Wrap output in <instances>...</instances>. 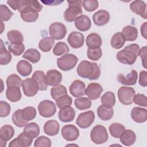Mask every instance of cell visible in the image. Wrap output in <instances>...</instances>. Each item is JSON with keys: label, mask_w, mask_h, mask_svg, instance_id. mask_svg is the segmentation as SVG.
Returning <instances> with one entry per match:
<instances>
[{"label": "cell", "mask_w": 147, "mask_h": 147, "mask_svg": "<svg viewBox=\"0 0 147 147\" xmlns=\"http://www.w3.org/2000/svg\"><path fill=\"white\" fill-rule=\"evenodd\" d=\"M76 72L80 77L89 80L98 79L100 75V69L98 65L87 60H83L79 63Z\"/></svg>", "instance_id": "6da1fadb"}, {"label": "cell", "mask_w": 147, "mask_h": 147, "mask_svg": "<svg viewBox=\"0 0 147 147\" xmlns=\"http://www.w3.org/2000/svg\"><path fill=\"white\" fill-rule=\"evenodd\" d=\"M140 46L137 44H131L126 46L124 49L117 54V59L121 63L127 65L133 64L139 56Z\"/></svg>", "instance_id": "7a4b0ae2"}, {"label": "cell", "mask_w": 147, "mask_h": 147, "mask_svg": "<svg viewBox=\"0 0 147 147\" xmlns=\"http://www.w3.org/2000/svg\"><path fill=\"white\" fill-rule=\"evenodd\" d=\"M7 3L13 10H17L20 13L29 8H32L39 13L42 10L43 7L38 1L34 0H9L7 1Z\"/></svg>", "instance_id": "3957f363"}, {"label": "cell", "mask_w": 147, "mask_h": 147, "mask_svg": "<svg viewBox=\"0 0 147 147\" xmlns=\"http://www.w3.org/2000/svg\"><path fill=\"white\" fill-rule=\"evenodd\" d=\"M68 7L64 13V18L68 22H72L82 15V1H67Z\"/></svg>", "instance_id": "277c9868"}, {"label": "cell", "mask_w": 147, "mask_h": 147, "mask_svg": "<svg viewBox=\"0 0 147 147\" xmlns=\"http://www.w3.org/2000/svg\"><path fill=\"white\" fill-rule=\"evenodd\" d=\"M78 59L74 54L67 53L57 59L58 68L64 71L73 69L76 65Z\"/></svg>", "instance_id": "5b68a950"}, {"label": "cell", "mask_w": 147, "mask_h": 147, "mask_svg": "<svg viewBox=\"0 0 147 147\" xmlns=\"http://www.w3.org/2000/svg\"><path fill=\"white\" fill-rule=\"evenodd\" d=\"M90 138L94 143L102 144L107 141L109 136L106 129L102 125H98L91 130Z\"/></svg>", "instance_id": "8992f818"}, {"label": "cell", "mask_w": 147, "mask_h": 147, "mask_svg": "<svg viewBox=\"0 0 147 147\" xmlns=\"http://www.w3.org/2000/svg\"><path fill=\"white\" fill-rule=\"evenodd\" d=\"M136 91L132 87L122 86L118 90V97L119 102L124 105H131L134 100Z\"/></svg>", "instance_id": "52a82bcc"}, {"label": "cell", "mask_w": 147, "mask_h": 147, "mask_svg": "<svg viewBox=\"0 0 147 147\" xmlns=\"http://www.w3.org/2000/svg\"><path fill=\"white\" fill-rule=\"evenodd\" d=\"M38 110L41 116L45 118H49L53 116L56 113V106L51 100H44L39 103Z\"/></svg>", "instance_id": "ba28073f"}, {"label": "cell", "mask_w": 147, "mask_h": 147, "mask_svg": "<svg viewBox=\"0 0 147 147\" xmlns=\"http://www.w3.org/2000/svg\"><path fill=\"white\" fill-rule=\"evenodd\" d=\"M49 33L53 39L56 40H61L64 38L67 33L65 26L59 22H53L49 27Z\"/></svg>", "instance_id": "9c48e42d"}, {"label": "cell", "mask_w": 147, "mask_h": 147, "mask_svg": "<svg viewBox=\"0 0 147 147\" xmlns=\"http://www.w3.org/2000/svg\"><path fill=\"white\" fill-rule=\"evenodd\" d=\"M21 86L24 94L28 97L34 96L39 90L37 82L32 78H29L24 80Z\"/></svg>", "instance_id": "30bf717a"}, {"label": "cell", "mask_w": 147, "mask_h": 147, "mask_svg": "<svg viewBox=\"0 0 147 147\" xmlns=\"http://www.w3.org/2000/svg\"><path fill=\"white\" fill-rule=\"evenodd\" d=\"M95 119V114L92 111H87L80 113L76 120V124L82 129H86L91 126Z\"/></svg>", "instance_id": "8fae6325"}, {"label": "cell", "mask_w": 147, "mask_h": 147, "mask_svg": "<svg viewBox=\"0 0 147 147\" xmlns=\"http://www.w3.org/2000/svg\"><path fill=\"white\" fill-rule=\"evenodd\" d=\"M33 138L25 132L20 133L9 144V147H28L33 142Z\"/></svg>", "instance_id": "7c38bea8"}, {"label": "cell", "mask_w": 147, "mask_h": 147, "mask_svg": "<svg viewBox=\"0 0 147 147\" xmlns=\"http://www.w3.org/2000/svg\"><path fill=\"white\" fill-rule=\"evenodd\" d=\"M61 136L68 141H73L79 137V130L74 125H67L64 126L61 130Z\"/></svg>", "instance_id": "4fadbf2b"}, {"label": "cell", "mask_w": 147, "mask_h": 147, "mask_svg": "<svg viewBox=\"0 0 147 147\" xmlns=\"http://www.w3.org/2000/svg\"><path fill=\"white\" fill-rule=\"evenodd\" d=\"M103 89L102 86L98 83H91L86 89V95L91 100H95L98 99L101 93L103 92Z\"/></svg>", "instance_id": "5bb4252c"}, {"label": "cell", "mask_w": 147, "mask_h": 147, "mask_svg": "<svg viewBox=\"0 0 147 147\" xmlns=\"http://www.w3.org/2000/svg\"><path fill=\"white\" fill-rule=\"evenodd\" d=\"M67 41L72 48L75 49L80 48L84 44V37L82 33L75 31L69 34Z\"/></svg>", "instance_id": "9a60e30c"}, {"label": "cell", "mask_w": 147, "mask_h": 147, "mask_svg": "<svg viewBox=\"0 0 147 147\" xmlns=\"http://www.w3.org/2000/svg\"><path fill=\"white\" fill-rule=\"evenodd\" d=\"M69 90L73 96L79 98L86 94V86L83 82L80 80H75L70 85Z\"/></svg>", "instance_id": "2e32d148"}, {"label": "cell", "mask_w": 147, "mask_h": 147, "mask_svg": "<svg viewBox=\"0 0 147 147\" xmlns=\"http://www.w3.org/2000/svg\"><path fill=\"white\" fill-rule=\"evenodd\" d=\"M14 129L11 125H5L1 127L0 130V145L1 147L6 145V142L14 136Z\"/></svg>", "instance_id": "e0dca14e"}, {"label": "cell", "mask_w": 147, "mask_h": 147, "mask_svg": "<svg viewBox=\"0 0 147 147\" xmlns=\"http://www.w3.org/2000/svg\"><path fill=\"white\" fill-rule=\"evenodd\" d=\"M138 74L136 70H131L127 75L119 74L117 75V80L121 84L126 86L134 85L137 83Z\"/></svg>", "instance_id": "ac0fdd59"}, {"label": "cell", "mask_w": 147, "mask_h": 147, "mask_svg": "<svg viewBox=\"0 0 147 147\" xmlns=\"http://www.w3.org/2000/svg\"><path fill=\"white\" fill-rule=\"evenodd\" d=\"M110 18V16L107 11L99 10L94 14L92 20L96 25L103 26L109 22Z\"/></svg>", "instance_id": "d6986e66"}, {"label": "cell", "mask_w": 147, "mask_h": 147, "mask_svg": "<svg viewBox=\"0 0 147 147\" xmlns=\"http://www.w3.org/2000/svg\"><path fill=\"white\" fill-rule=\"evenodd\" d=\"M130 116L132 119L137 123H144L147 119V110L146 109L135 107L132 109Z\"/></svg>", "instance_id": "ffe728a7"}, {"label": "cell", "mask_w": 147, "mask_h": 147, "mask_svg": "<svg viewBox=\"0 0 147 147\" xmlns=\"http://www.w3.org/2000/svg\"><path fill=\"white\" fill-rule=\"evenodd\" d=\"M130 9L133 13L140 15L144 19H146V4L144 1L140 0L133 1L130 5Z\"/></svg>", "instance_id": "44dd1931"}, {"label": "cell", "mask_w": 147, "mask_h": 147, "mask_svg": "<svg viewBox=\"0 0 147 147\" xmlns=\"http://www.w3.org/2000/svg\"><path fill=\"white\" fill-rule=\"evenodd\" d=\"M75 25L77 29L81 32L88 30L91 26L90 18L86 15H81L75 20Z\"/></svg>", "instance_id": "7402d4cb"}, {"label": "cell", "mask_w": 147, "mask_h": 147, "mask_svg": "<svg viewBox=\"0 0 147 147\" xmlns=\"http://www.w3.org/2000/svg\"><path fill=\"white\" fill-rule=\"evenodd\" d=\"M47 79L48 84L50 86L59 85L62 80L61 74L56 69H51L47 72Z\"/></svg>", "instance_id": "603a6c76"}, {"label": "cell", "mask_w": 147, "mask_h": 147, "mask_svg": "<svg viewBox=\"0 0 147 147\" xmlns=\"http://www.w3.org/2000/svg\"><path fill=\"white\" fill-rule=\"evenodd\" d=\"M32 78L37 82L39 87V90L44 91L47 90L48 84L47 83V76L43 71L40 70L36 71L33 73Z\"/></svg>", "instance_id": "cb8c5ba5"}, {"label": "cell", "mask_w": 147, "mask_h": 147, "mask_svg": "<svg viewBox=\"0 0 147 147\" xmlns=\"http://www.w3.org/2000/svg\"><path fill=\"white\" fill-rule=\"evenodd\" d=\"M59 119L63 122H69L72 121L75 117V111L72 107L62 109L58 113Z\"/></svg>", "instance_id": "d4e9b609"}, {"label": "cell", "mask_w": 147, "mask_h": 147, "mask_svg": "<svg viewBox=\"0 0 147 147\" xmlns=\"http://www.w3.org/2000/svg\"><path fill=\"white\" fill-rule=\"evenodd\" d=\"M59 123L55 120H49L44 125V133L50 136H54L59 133Z\"/></svg>", "instance_id": "484cf974"}, {"label": "cell", "mask_w": 147, "mask_h": 147, "mask_svg": "<svg viewBox=\"0 0 147 147\" xmlns=\"http://www.w3.org/2000/svg\"><path fill=\"white\" fill-rule=\"evenodd\" d=\"M7 99L11 102H18L21 99V92L20 87L16 86L9 87L6 91Z\"/></svg>", "instance_id": "4316f807"}, {"label": "cell", "mask_w": 147, "mask_h": 147, "mask_svg": "<svg viewBox=\"0 0 147 147\" xmlns=\"http://www.w3.org/2000/svg\"><path fill=\"white\" fill-rule=\"evenodd\" d=\"M121 142L125 146H131L136 140L135 133L131 130H125L119 137Z\"/></svg>", "instance_id": "83f0119b"}, {"label": "cell", "mask_w": 147, "mask_h": 147, "mask_svg": "<svg viewBox=\"0 0 147 147\" xmlns=\"http://www.w3.org/2000/svg\"><path fill=\"white\" fill-rule=\"evenodd\" d=\"M86 45L88 48H100L102 44L101 37L95 33H92L88 34L86 38Z\"/></svg>", "instance_id": "f1b7e54d"}, {"label": "cell", "mask_w": 147, "mask_h": 147, "mask_svg": "<svg viewBox=\"0 0 147 147\" xmlns=\"http://www.w3.org/2000/svg\"><path fill=\"white\" fill-rule=\"evenodd\" d=\"M17 71L22 76L29 75L32 71V65L28 61L21 60L19 61L16 66Z\"/></svg>", "instance_id": "f546056e"}, {"label": "cell", "mask_w": 147, "mask_h": 147, "mask_svg": "<svg viewBox=\"0 0 147 147\" xmlns=\"http://www.w3.org/2000/svg\"><path fill=\"white\" fill-rule=\"evenodd\" d=\"M121 33L123 35L125 40L128 41H135L138 37V31L137 28L130 25L125 26L122 29Z\"/></svg>", "instance_id": "4dcf8cb0"}, {"label": "cell", "mask_w": 147, "mask_h": 147, "mask_svg": "<svg viewBox=\"0 0 147 147\" xmlns=\"http://www.w3.org/2000/svg\"><path fill=\"white\" fill-rule=\"evenodd\" d=\"M38 13L34 9L30 8L26 9L20 13V16L23 21L26 22H33L38 18Z\"/></svg>", "instance_id": "1f68e13d"}, {"label": "cell", "mask_w": 147, "mask_h": 147, "mask_svg": "<svg viewBox=\"0 0 147 147\" xmlns=\"http://www.w3.org/2000/svg\"><path fill=\"white\" fill-rule=\"evenodd\" d=\"M97 114L99 118L103 121H109L114 114V110L112 107H106L103 105H100L97 109Z\"/></svg>", "instance_id": "d6a6232c"}, {"label": "cell", "mask_w": 147, "mask_h": 147, "mask_svg": "<svg viewBox=\"0 0 147 147\" xmlns=\"http://www.w3.org/2000/svg\"><path fill=\"white\" fill-rule=\"evenodd\" d=\"M7 37L11 44H21L24 41L22 33L18 30H11L7 33Z\"/></svg>", "instance_id": "836d02e7"}, {"label": "cell", "mask_w": 147, "mask_h": 147, "mask_svg": "<svg viewBox=\"0 0 147 147\" xmlns=\"http://www.w3.org/2000/svg\"><path fill=\"white\" fill-rule=\"evenodd\" d=\"M22 57L28 60L32 63H36L40 60L41 54L37 49L29 48L22 55Z\"/></svg>", "instance_id": "e575fe53"}, {"label": "cell", "mask_w": 147, "mask_h": 147, "mask_svg": "<svg viewBox=\"0 0 147 147\" xmlns=\"http://www.w3.org/2000/svg\"><path fill=\"white\" fill-rule=\"evenodd\" d=\"M11 60V55L9 51L5 48L2 40H1L0 44V64L2 65L9 64Z\"/></svg>", "instance_id": "d590c367"}, {"label": "cell", "mask_w": 147, "mask_h": 147, "mask_svg": "<svg viewBox=\"0 0 147 147\" xmlns=\"http://www.w3.org/2000/svg\"><path fill=\"white\" fill-rule=\"evenodd\" d=\"M100 101L106 107H113L115 103V95L111 91H107L102 96Z\"/></svg>", "instance_id": "8d00e7d4"}, {"label": "cell", "mask_w": 147, "mask_h": 147, "mask_svg": "<svg viewBox=\"0 0 147 147\" xmlns=\"http://www.w3.org/2000/svg\"><path fill=\"white\" fill-rule=\"evenodd\" d=\"M125 38L121 32L115 33L111 39V45L113 48L118 49L123 47L125 43Z\"/></svg>", "instance_id": "74e56055"}, {"label": "cell", "mask_w": 147, "mask_h": 147, "mask_svg": "<svg viewBox=\"0 0 147 147\" xmlns=\"http://www.w3.org/2000/svg\"><path fill=\"white\" fill-rule=\"evenodd\" d=\"M125 130V127L119 123H113L109 127V130L111 136L118 138Z\"/></svg>", "instance_id": "f35d334b"}, {"label": "cell", "mask_w": 147, "mask_h": 147, "mask_svg": "<svg viewBox=\"0 0 147 147\" xmlns=\"http://www.w3.org/2000/svg\"><path fill=\"white\" fill-rule=\"evenodd\" d=\"M55 41L51 37H46L42 38L38 43V47L44 52H48L54 45Z\"/></svg>", "instance_id": "ab89813d"}, {"label": "cell", "mask_w": 147, "mask_h": 147, "mask_svg": "<svg viewBox=\"0 0 147 147\" xmlns=\"http://www.w3.org/2000/svg\"><path fill=\"white\" fill-rule=\"evenodd\" d=\"M67 91L65 86L61 84H59L53 86L51 90V95L52 98L56 100L61 96L67 95Z\"/></svg>", "instance_id": "60d3db41"}, {"label": "cell", "mask_w": 147, "mask_h": 147, "mask_svg": "<svg viewBox=\"0 0 147 147\" xmlns=\"http://www.w3.org/2000/svg\"><path fill=\"white\" fill-rule=\"evenodd\" d=\"M11 118L13 123L19 127L25 126L28 123V121L24 119L22 117V109L17 110L13 114Z\"/></svg>", "instance_id": "b9f144b4"}, {"label": "cell", "mask_w": 147, "mask_h": 147, "mask_svg": "<svg viewBox=\"0 0 147 147\" xmlns=\"http://www.w3.org/2000/svg\"><path fill=\"white\" fill-rule=\"evenodd\" d=\"M40 127L35 122H30L28 123L24 127V132L29 134L33 138H36L40 134Z\"/></svg>", "instance_id": "7bdbcfd3"}, {"label": "cell", "mask_w": 147, "mask_h": 147, "mask_svg": "<svg viewBox=\"0 0 147 147\" xmlns=\"http://www.w3.org/2000/svg\"><path fill=\"white\" fill-rule=\"evenodd\" d=\"M75 106L80 110H84L90 108L91 101L88 98L79 97L74 100Z\"/></svg>", "instance_id": "ee69618b"}, {"label": "cell", "mask_w": 147, "mask_h": 147, "mask_svg": "<svg viewBox=\"0 0 147 147\" xmlns=\"http://www.w3.org/2000/svg\"><path fill=\"white\" fill-rule=\"evenodd\" d=\"M56 105L60 109L70 107L72 103V99L69 95H65L56 100Z\"/></svg>", "instance_id": "f6af8a7d"}, {"label": "cell", "mask_w": 147, "mask_h": 147, "mask_svg": "<svg viewBox=\"0 0 147 147\" xmlns=\"http://www.w3.org/2000/svg\"><path fill=\"white\" fill-rule=\"evenodd\" d=\"M69 51L68 46L64 42H58L53 49V53L56 56L67 54Z\"/></svg>", "instance_id": "bcb514c9"}, {"label": "cell", "mask_w": 147, "mask_h": 147, "mask_svg": "<svg viewBox=\"0 0 147 147\" xmlns=\"http://www.w3.org/2000/svg\"><path fill=\"white\" fill-rule=\"evenodd\" d=\"M36 116V110L34 107H26L22 110V117L27 121L33 119Z\"/></svg>", "instance_id": "7dc6e473"}, {"label": "cell", "mask_w": 147, "mask_h": 147, "mask_svg": "<svg viewBox=\"0 0 147 147\" xmlns=\"http://www.w3.org/2000/svg\"><path fill=\"white\" fill-rule=\"evenodd\" d=\"M22 79L16 74H11L9 75L6 79V84L7 87L16 86L20 88L22 86Z\"/></svg>", "instance_id": "c3c4849f"}, {"label": "cell", "mask_w": 147, "mask_h": 147, "mask_svg": "<svg viewBox=\"0 0 147 147\" xmlns=\"http://www.w3.org/2000/svg\"><path fill=\"white\" fill-rule=\"evenodd\" d=\"M13 16V12L5 5H0V18L1 21H7Z\"/></svg>", "instance_id": "681fc988"}, {"label": "cell", "mask_w": 147, "mask_h": 147, "mask_svg": "<svg viewBox=\"0 0 147 147\" xmlns=\"http://www.w3.org/2000/svg\"><path fill=\"white\" fill-rule=\"evenodd\" d=\"M102 55V51L100 48H88L87 52V55L89 59L97 61L101 57Z\"/></svg>", "instance_id": "f907efd6"}, {"label": "cell", "mask_w": 147, "mask_h": 147, "mask_svg": "<svg viewBox=\"0 0 147 147\" xmlns=\"http://www.w3.org/2000/svg\"><path fill=\"white\" fill-rule=\"evenodd\" d=\"M25 45L23 44H10L8 45V49L14 56L21 55L25 51Z\"/></svg>", "instance_id": "816d5d0a"}, {"label": "cell", "mask_w": 147, "mask_h": 147, "mask_svg": "<svg viewBox=\"0 0 147 147\" xmlns=\"http://www.w3.org/2000/svg\"><path fill=\"white\" fill-rule=\"evenodd\" d=\"M51 146V140L48 137L44 136L37 137L34 143V146L35 147H50Z\"/></svg>", "instance_id": "f5cc1de1"}, {"label": "cell", "mask_w": 147, "mask_h": 147, "mask_svg": "<svg viewBox=\"0 0 147 147\" xmlns=\"http://www.w3.org/2000/svg\"><path fill=\"white\" fill-rule=\"evenodd\" d=\"M98 2L96 0H84L82 1V6L87 11H93L98 7Z\"/></svg>", "instance_id": "db71d44e"}, {"label": "cell", "mask_w": 147, "mask_h": 147, "mask_svg": "<svg viewBox=\"0 0 147 147\" xmlns=\"http://www.w3.org/2000/svg\"><path fill=\"white\" fill-rule=\"evenodd\" d=\"M11 107L10 105L5 102L1 101L0 102V116L1 117H5L9 115L10 113Z\"/></svg>", "instance_id": "11a10c76"}, {"label": "cell", "mask_w": 147, "mask_h": 147, "mask_svg": "<svg viewBox=\"0 0 147 147\" xmlns=\"http://www.w3.org/2000/svg\"><path fill=\"white\" fill-rule=\"evenodd\" d=\"M133 102L137 105L145 107L147 106V100L146 97L144 94H137L134 95Z\"/></svg>", "instance_id": "9f6ffc18"}, {"label": "cell", "mask_w": 147, "mask_h": 147, "mask_svg": "<svg viewBox=\"0 0 147 147\" xmlns=\"http://www.w3.org/2000/svg\"><path fill=\"white\" fill-rule=\"evenodd\" d=\"M138 83L142 87L147 86V72L146 71H141L140 72Z\"/></svg>", "instance_id": "6f0895ef"}, {"label": "cell", "mask_w": 147, "mask_h": 147, "mask_svg": "<svg viewBox=\"0 0 147 147\" xmlns=\"http://www.w3.org/2000/svg\"><path fill=\"white\" fill-rule=\"evenodd\" d=\"M146 47L145 46L140 49L139 56L141 57L142 60V63L145 68H146Z\"/></svg>", "instance_id": "680465c9"}, {"label": "cell", "mask_w": 147, "mask_h": 147, "mask_svg": "<svg viewBox=\"0 0 147 147\" xmlns=\"http://www.w3.org/2000/svg\"><path fill=\"white\" fill-rule=\"evenodd\" d=\"M146 22H145L143 24H142L141 26V32L142 36L145 38H147V36H146Z\"/></svg>", "instance_id": "91938a15"}, {"label": "cell", "mask_w": 147, "mask_h": 147, "mask_svg": "<svg viewBox=\"0 0 147 147\" xmlns=\"http://www.w3.org/2000/svg\"><path fill=\"white\" fill-rule=\"evenodd\" d=\"M42 3H45L47 5H49V6H53V5H57L59 3H60L61 2H63V1H42Z\"/></svg>", "instance_id": "94428289"}]
</instances>
